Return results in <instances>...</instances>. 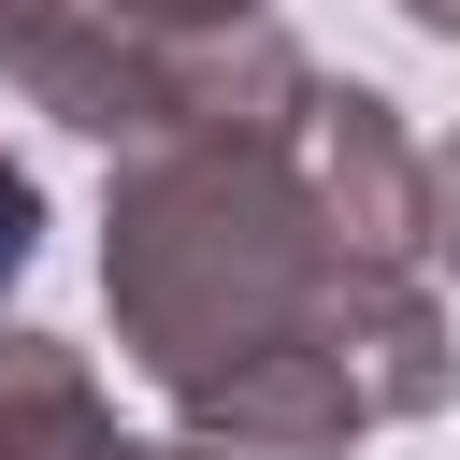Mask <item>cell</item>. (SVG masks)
<instances>
[{
	"label": "cell",
	"instance_id": "1",
	"mask_svg": "<svg viewBox=\"0 0 460 460\" xmlns=\"http://www.w3.org/2000/svg\"><path fill=\"white\" fill-rule=\"evenodd\" d=\"M14 259H29V187L0 172V288H14Z\"/></svg>",
	"mask_w": 460,
	"mask_h": 460
}]
</instances>
